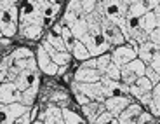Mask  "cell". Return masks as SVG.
Returning a JSON list of instances; mask_svg holds the SVG:
<instances>
[{
  "mask_svg": "<svg viewBox=\"0 0 160 124\" xmlns=\"http://www.w3.org/2000/svg\"><path fill=\"white\" fill-rule=\"evenodd\" d=\"M11 56H12V60H26V58H33L35 54L28 47H18L11 52Z\"/></svg>",
  "mask_w": 160,
  "mask_h": 124,
  "instance_id": "cell-28",
  "label": "cell"
},
{
  "mask_svg": "<svg viewBox=\"0 0 160 124\" xmlns=\"http://www.w3.org/2000/svg\"><path fill=\"white\" fill-rule=\"evenodd\" d=\"M44 32V24L42 23H19V33L21 37L28 40H35L38 39Z\"/></svg>",
  "mask_w": 160,
  "mask_h": 124,
  "instance_id": "cell-13",
  "label": "cell"
},
{
  "mask_svg": "<svg viewBox=\"0 0 160 124\" xmlns=\"http://www.w3.org/2000/svg\"><path fill=\"white\" fill-rule=\"evenodd\" d=\"M139 103L141 105H146V107H148L150 103H152V93H146V94H143L139 98Z\"/></svg>",
  "mask_w": 160,
  "mask_h": 124,
  "instance_id": "cell-39",
  "label": "cell"
},
{
  "mask_svg": "<svg viewBox=\"0 0 160 124\" xmlns=\"http://www.w3.org/2000/svg\"><path fill=\"white\" fill-rule=\"evenodd\" d=\"M115 119V117L112 116V114L108 112V110H104L103 114H101L99 117H98V121H96V124H110L112 121Z\"/></svg>",
  "mask_w": 160,
  "mask_h": 124,
  "instance_id": "cell-33",
  "label": "cell"
},
{
  "mask_svg": "<svg viewBox=\"0 0 160 124\" xmlns=\"http://www.w3.org/2000/svg\"><path fill=\"white\" fill-rule=\"evenodd\" d=\"M73 91H78L82 94H85L91 101H99V103H104L108 94L104 91V86L99 82H72Z\"/></svg>",
  "mask_w": 160,
  "mask_h": 124,
  "instance_id": "cell-1",
  "label": "cell"
},
{
  "mask_svg": "<svg viewBox=\"0 0 160 124\" xmlns=\"http://www.w3.org/2000/svg\"><path fill=\"white\" fill-rule=\"evenodd\" d=\"M2 37H4V35H2V30H0V39H2Z\"/></svg>",
  "mask_w": 160,
  "mask_h": 124,
  "instance_id": "cell-47",
  "label": "cell"
},
{
  "mask_svg": "<svg viewBox=\"0 0 160 124\" xmlns=\"http://www.w3.org/2000/svg\"><path fill=\"white\" fill-rule=\"evenodd\" d=\"M148 40H150V42H153V44H157L160 47V26H158V28H155L152 33H150Z\"/></svg>",
  "mask_w": 160,
  "mask_h": 124,
  "instance_id": "cell-35",
  "label": "cell"
},
{
  "mask_svg": "<svg viewBox=\"0 0 160 124\" xmlns=\"http://www.w3.org/2000/svg\"><path fill=\"white\" fill-rule=\"evenodd\" d=\"M158 46L157 44H153V42H144V44H141L139 47L136 49V52H138V58H139L141 61H144V63L148 65L150 61H152V58H153V54H155L157 51H158Z\"/></svg>",
  "mask_w": 160,
  "mask_h": 124,
  "instance_id": "cell-17",
  "label": "cell"
},
{
  "mask_svg": "<svg viewBox=\"0 0 160 124\" xmlns=\"http://www.w3.org/2000/svg\"><path fill=\"white\" fill-rule=\"evenodd\" d=\"M0 44H2V46H9V44H11V39H7V37H2V39H0Z\"/></svg>",
  "mask_w": 160,
  "mask_h": 124,
  "instance_id": "cell-40",
  "label": "cell"
},
{
  "mask_svg": "<svg viewBox=\"0 0 160 124\" xmlns=\"http://www.w3.org/2000/svg\"><path fill=\"white\" fill-rule=\"evenodd\" d=\"M104 77H108V79H112V80H120V67L118 65H115L112 61V63L108 65V68L104 70V73H103Z\"/></svg>",
  "mask_w": 160,
  "mask_h": 124,
  "instance_id": "cell-29",
  "label": "cell"
},
{
  "mask_svg": "<svg viewBox=\"0 0 160 124\" xmlns=\"http://www.w3.org/2000/svg\"><path fill=\"white\" fill-rule=\"evenodd\" d=\"M4 16H5V12H4V11H0V21L4 19Z\"/></svg>",
  "mask_w": 160,
  "mask_h": 124,
  "instance_id": "cell-43",
  "label": "cell"
},
{
  "mask_svg": "<svg viewBox=\"0 0 160 124\" xmlns=\"http://www.w3.org/2000/svg\"><path fill=\"white\" fill-rule=\"evenodd\" d=\"M148 110L153 117H160V82L152 89V103L148 105Z\"/></svg>",
  "mask_w": 160,
  "mask_h": 124,
  "instance_id": "cell-20",
  "label": "cell"
},
{
  "mask_svg": "<svg viewBox=\"0 0 160 124\" xmlns=\"http://www.w3.org/2000/svg\"><path fill=\"white\" fill-rule=\"evenodd\" d=\"M35 82H38V75H37V72H28V70H23V72L14 79V84H16V88L19 89L21 93H23L24 89L32 88Z\"/></svg>",
  "mask_w": 160,
  "mask_h": 124,
  "instance_id": "cell-14",
  "label": "cell"
},
{
  "mask_svg": "<svg viewBox=\"0 0 160 124\" xmlns=\"http://www.w3.org/2000/svg\"><path fill=\"white\" fill-rule=\"evenodd\" d=\"M72 56L77 58V60H80V61H85V60H89V58H92L91 52H89V49L85 47V44L80 42V40H77L75 47L72 49Z\"/></svg>",
  "mask_w": 160,
  "mask_h": 124,
  "instance_id": "cell-23",
  "label": "cell"
},
{
  "mask_svg": "<svg viewBox=\"0 0 160 124\" xmlns=\"http://www.w3.org/2000/svg\"><path fill=\"white\" fill-rule=\"evenodd\" d=\"M80 67H82V68H96V70H98V58H89V60L82 61Z\"/></svg>",
  "mask_w": 160,
  "mask_h": 124,
  "instance_id": "cell-36",
  "label": "cell"
},
{
  "mask_svg": "<svg viewBox=\"0 0 160 124\" xmlns=\"http://www.w3.org/2000/svg\"><path fill=\"white\" fill-rule=\"evenodd\" d=\"M66 68H68V65H64V67H59V70H58V75H63V73L66 72Z\"/></svg>",
  "mask_w": 160,
  "mask_h": 124,
  "instance_id": "cell-41",
  "label": "cell"
},
{
  "mask_svg": "<svg viewBox=\"0 0 160 124\" xmlns=\"http://www.w3.org/2000/svg\"><path fill=\"white\" fill-rule=\"evenodd\" d=\"M0 65H2V58H0Z\"/></svg>",
  "mask_w": 160,
  "mask_h": 124,
  "instance_id": "cell-48",
  "label": "cell"
},
{
  "mask_svg": "<svg viewBox=\"0 0 160 124\" xmlns=\"http://www.w3.org/2000/svg\"><path fill=\"white\" fill-rule=\"evenodd\" d=\"M110 54H112V61L115 65H118V67H125V65H129L132 60L138 58L136 49L132 47V46H125V44L115 47Z\"/></svg>",
  "mask_w": 160,
  "mask_h": 124,
  "instance_id": "cell-6",
  "label": "cell"
},
{
  "mask_svg": "<svg viewBox=\"0 0 160 124\" xmlns=\"http://www.w3.org/2000/svg\"><path fill=\"white\" fill-rule=\"evenodd\" d=\"M12 5H14V2H12V0H0V11L7 12Z\"/></svg>",
  "mask_w": 160,
  "mask_h": 124,
  "instance_id": "cell-38",
  "label": "cell"
},
{
  "mask_svg": "<svg viewBox=\"0 0 160 124\" xmlns=\"http://www.w3.org/2000/svg\"><path fill=\"white\" fill-rule=\"evenodd\" d=\"M73 93H75L77 101H78V103L82 105V107H84V105H87V103H91V100H89V98H87L85 94H82V93H78V91H73Z\"/></svg>",
  "mask_w": 160,
  "mask_h": 124,
  "instance_id": "cell-37",
  "label": "cell"
},
{
  "mask_svg": "<svg viewBox=\"0 0 160 124\" xmlns=\"http://www.w3.org/2000/svg\"><path fill=\"white\" fill-rule=\"evenodd\" d=\"M110 63H112V54H110V52H104V54L98 56V70L101 72V75L104 73V70L108 68Z\"/></svg>",
  "mask_w": 160,
  "mask_h": 124,
  "instance_id": "cell-30",
  "label": "cell"
},
{
  "mask_svg": "<svg viewBox=\"0 0 160 124\" xmlns=\"http://www.w3.org/2000/svg\"><path fill=\"white\" fill-rule=\"evenodd\" d=\"M80 42H84L85 44V47L89 49V52H91L92 58L101 56V54H104V52L110 49V44L104 40V37L101 35V33H91L89 32L84 39L80 40Z\"/></svg>",
  "mask_w": 160,
  "mask_h": 124,
  "instance_id": "cell-3",
  "label": "cell"
},
{
  "mask_svg": "<svg viewBox=\"0 0 160 124\" xmlns=\"http://www.w3.org/2000/svg\"><path fill=\"white\" fill-rule=\"evenodd\" d=\"M158 26H160V24H158V21H157L155 12H153V11H148L144 16L139 18V28L143 30L146 35H150V33H152L155 28H158Z\"/></svg>",
  "mask_w": 160,
  "mask_h": 124,
  "instance_id": "cell-18",
  "label": "cell"
},
{
  "mask_svg": "<svg viewBox=\"0 0 160 124\" xmlns=\"http://www.w3.org/2000/svg\"><path fill=\"white\" fill-rule=\"evenodd\" d=\"M101 84L104 86V91H106L108 98H112V96H131L129 94V86H125L122 80H112L103 75Z\"/></svg>",
  "mask_w": 160,
  "mask_h": 124,
  "instance_id": "cell-9",
  "label": "cell"
},
{
  "mask_svg": "<svg viewBox=\"0 0 160 124\" xmlns=\"http://www.w3.org/2000/svg\"><path fill=\"white\" fill-rule=\"evenodd\" d=\"M146 124H153V122H146Z\"/></svg>",
  "mask_w": 160,
  "mask_h": 124,
  "instance_id": "cell-49",
  "label": "cell"
},
{
  "mask_svg": "<svg viewBox=\"0 0 160 124\" xmlns=\"http://www.w3.org/2000/svg\"><path fill=\"white\" fill-rule=\"evenodd\" d=\"M63 119V108H59L58 105L51 103L44 112L40 114V119L44 124H58L59 121Z\"/></svg>",
  "mask_w": 160,
  "mask_h": 124,
  "instance_id": "cell-12",
  "label": "cell"
},
{
  "mask_svg": "<svg viewBox=\"0 0 160 124\" xmlns=\"http://www.w3.org/2000/svg\"><path fill=\"white\" fill-rule=\"evenodd\" d=\"M148 12V9H146V5H144V2H139V4H132L129 5L127 9V19H139L141 16H144Z\"/></svg>",
  "mask_w": 160,
  "mask_h": 124,
  "instance_id": "cell-22",
  "label": "cell"
},
{
  "mask_svg": "<svg viewBox=\"0 0 160 124\" xmlns=\"http://www.w3.org/2000/svg\"><path fill=\"white\" fill-rule=\"evenodd\" d=\"M18 101H21V91L16 88L14 82L4 80L0 84V105L18 103Z\"/></svg>",
  "mask_w": 160,
  "mask_h": 124,
  "instance_id": "cell-7",
  "label": "cell"
},
{
  "mask_svg": "<svg viewBox=\"0 0 160 124\" xmlns=\"http://www.w3.org/2000/svg\"><path fill=\"white\" fill-rule=\"evenodd\" d=\"M63 121H64V124H82L84 122L78 114L73 112V110H68V108H63Z\"/></svg>",
  "mask_w": 160,
  "mask_h": 124,
  "instance_id": "cell-27",
  "label": "cell"
},
{
  "mask_svg": "<svg viewBox=\"0 0 160 124\" xmlns=\"http://www.w3.org/2000/svg\"><path fill=\"white\" fill-rule=\"evenodd\" d=\"M37 65H38V68L42 70V72L45 73V75H58V70H59V67H58L54 61H52V58L49 56V52L44 49V46L40 44L38 47H37Z\"/></svg>",
  "mask_w": 160,
  "mask_h": 124,
  "instance_id": "cell-5",
  "label": "cell"
},
{
  "mask_svg": "<svg viewBox=\"0 0 160 124\" xmlns=\"http://www.w3.org/2000/svg\"><path fill=\"white\" fill-rule=\"evenodd\" d=\"M141 112H143L141 103H134V101H132L117 119H118L120 124H138V117L141 116Z\"/></svg>",
  "mask_w": 160,
  "mask_h": 124,
  "instance_id": "cell-10",
  "label": "cell"
},
{
  "mask_svg": "<svg viewBox=\"0 0 160 124\" xmlns=\"http://www.w3.org/2000/svg\"><path fill=\"white\" fill-rule=\"evenodd\" d=\"M73 77H75V82H99L103 75L96 68H82L80 67Z\"/></svg>",
  "mask_w": 160,
  "mask_h": 124,
  "instance_id": "cell-15",
  "label": "cell"
},
{
  "mask_svg": "<svg viewBox=\"0 0 160 124\" xmlns=\"http://www.w3.org/2000/svg\"><path fill=\"white\" fill-rule=\"evenodd\" d=\"M0 30H2V35H4V37H7V39H12V37H14L18 32H19V24L9 19V18H7V12H5L4 19L0 21Z\"/></svg>",
  "mask_w": 160,
  "mask_h": 124,
  "instance_id": "cell-19",
  "label": "cell"
},
{
  "mask_svg": "<svg viewBox=\"0 0 160 124\" xmlns=\"http://www.w3.org/2000/svg\"><path fill=\"white\" fill-rule=\"evenodd\" d=\"M138 79H139V77L134 72H131L127 67H120V80H122L125 86H132Z\"/></svg>",
  "mask_w": 160,
  "mask_h": 124,
  "instance_id": "cell-26",
  "label": "cell"
},
{
  "mask_svg": "<svg viewBox=\"0 0 160 124\" xmlns=\"http://www.w3.org/2000/svg\"><path fill=\"white\" fill-rule=\"evenodd\" d=\"M49 2L54 4V5H59V7H61V4H63V0H49Z\"/></svg>",
  "mask_w": 160,
  "mask_h": 124,
  "instance_id": "cell-42",
  "label": "cell"
},
{
  "mask_svg": "<svg viewBox=\"0 0 160 124\" xmlns=\"http://www.w3.org/2000/svg\"><path fill=\"white\" fill-rule=\"evenodd\" d=\"M110 124H120V122H118V119H117V117H115V119H113V121H112V122H110Z\"/></svg>",
  "mask_w": 160,
  "mask_h": 124,
  "instance_id": "cell-44",
  "label": "cell"
},
{
  "mask_svg": "<svg viewBox=\"0 0 160 124\" xmlns=\"http://www.w3.org/2000/svg\"><path fill=\"white\" fill-rule=\"evenodd\" d=\"M148 67L153 68L157 73H160V49L155 52V54H153V58H152V61L148 63Z\"/></svg>",
  "mask_w": 160,
  "mask_h": 124,
  "instance_id": "cell-32",
  "label": "cell"
},
{
  "mask_svg": "<svg viewBox=\"0 0 160 124\" xmlns=\"http://www.w3.org/2000/svg\"><path fill=\"white\" fill-rule=\"evenodd\" d=\"M32 124H44V122H42V121H33Z\"/></svg>",
  "mask_w": 160,
  "mask_h": 124,
  "instance_id": "cell-45",
  "label": "cell"
},
{
  "mask_svg": "<svg viewBox=\"0 0 160 124\" xmlns=\"http://www.w3.org/2000/svg\"><path fill=\"white\" fill-rule=\"evenodd\" d=\"M125 67H127L131 72L136 73L138 77H144V73H146V67H148V65L144 63V61H141L139 58H136V60H132L131 63L125 65Z\"/></svg>",
  "mask_w": 160,
  "mask_h": 124,
  "instance_id": "cell-25",
  "label": "cell"
},
{
  "mask_svg": "<svg viewBox=\"0 0 160 124\" xmlns=\"http://www.w3.org/2000/svg\"><path fill=\"white\" fill-rule=\"evenodd\" d=\"M101 35L104 37V40L110 46H115V47L124 46L125 42V37L122 33V30H120V26H117L115 23H112L106 18H103V21H101Z\"/></svg>",
  "mask_w": 160,
  "mask_h": 124,
  "instance_id": "cell-2",
  "label": "cell"
},
{
  "mask_svg": "<svg viewBox=\"0 0 160 124\" xmlns=\"http://www.w3.org/2000/svg\"><path fill=\"white\" fill-rule=\"evenodd\" d=\"M104 110H106L104 103H99V101H91V103H87V105L82 107V112H84V116L89 119L91 124H96L98 117H99Z\"/></svg>",
  "mask_w": 160,
  "mask_h": 124,
  "instance_id": "cell-16",
  "label": "cell"
},
{
  "mask_svg": "<svg viewBox=\"0 0 160 124\" xmlns=\"http://www.w3.org/2000/svg\"><path fill=\"white\" fill-rule=\"evenodd\" d=\"M144 75L148 77L150 82H152L153 86L158 84V82H160V73H157L155 70H153V68H150V67H146V73H144Z\"/></svg>",
  "mask_w": 160,
  "mask_h": 124,
  "instance_id": "cell-31",
  "label": "cell"
},
{
  "mask_svg": "<svg viewBox=\"0 0 160 124\" xmlns=\"http://www.w3.org/2000/svg\"><path fill=\"white\" fill-rule=\"evenodd\" d=\"M58 124H64V121H63V119H61V121H59V122H58Z\"/></svg>",
  "mask_w": 160,
  "mask_h": 124,
  "instance_id": "cell-46",
  "label": "cell"
},
{
  "mask_svg": "<svg viewBox=\"0 0 160 124\" xmlns=\"http://www.w3.org/2000/svg\"><path fill=\"white\" fill-rule=\"evenodd\" d=\"M32 107H26L23 103H9V105H0V124H12L18 117L23 114L30 112Z\"/></svg>",
  "mask_w": 160,
  "mask_h": 124,
  "instance_id": "cell-4",
  "label": "cell"
},
{
  "mask_svg": "<svg viewBox=\"0 0 160 124\" xmlns=\"http://www.w3.org/2000/svg\"><path fill=\"white\" fill-rule=\"evenodd\" d=\"M152 89H153V84L150 82L148 77L144 75V77H139V79H138L132 86H129V94L139 100L143 94H146V93H152Z\"/></svg>",
  "mask_w": 160,
  "mask_h": 124,
  "instance_id": "cell-11",
  "label": "cell"
},
{
  "mask_svg": "<svg viewBox=\"0 0 160 124\" xmlns=\"http://www.w3.org/2000/svg\"><path fill=\"white\" fill-rule=\"evenodd\" d=\"M32 122H33V119H32V110H30V112L23 114L21 117H18L12 124H32Z\"/></svg>",
  "mask_w": 160,
  "mask_h": 124,
  "instance_id": "cell-34",
  "label": "cell"
},
{
  "mask_svg": "<svg viewBox=\"0 0 160 124\" xmlns=\"http://www.w3.org/2000/svg\"><path fill=\"white\" fill-rule=\"evenodd\" d=\"M45 40H47L49 44L52 46L54 49H58V51H68L66 49V46H64V42H63V37L61 35H56V33H52V32H49L47 33V37H45ZM70 52V51H68Z\"/></svg>",
  "mask_w": 160,
  "mask_h": 124,
  "instance_id": "cell-24",
  "label": "cell"
},
{
  "mask_svg": "<svg viewBox=\"0 0 160 124\" xmlns=\"http://www.w3.org/2000/svg\"><path fill=\"white\" fill-rule=\"evenodd\" d=\"M38 82H40V80H38ZM38 82H35L32 88L24 89V91L21 93V101H19V103L26 105V107H33L35 98H37V93H38Z\"/></svg>",
  "mask_w": 160,
  "mask_h": 124,
  "instance_id": "cell-21",
  "label": "cell"
},
{
  "mask_svg": "<svg viewBox=\"0 0 160 124\" xmlns=\"http://www.w3.org/2000/svg\"><path fill=\"white\" fill-rule=\"evenodd\" d=\"M131 103H132L131 96H112V98H106L104 107H106V110H108L113 117H118Z\"/></svg>",
  "mask_w": 160,
  "mask_h": 124,
  "instance_id": "cell-8",
  "label": "cell"
}]
</instances>
